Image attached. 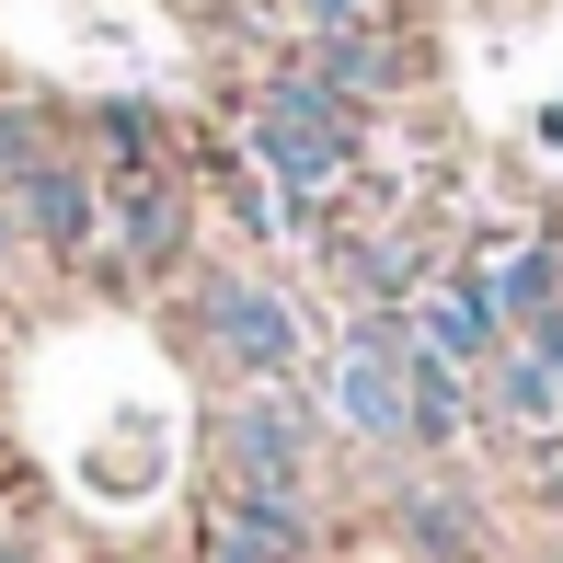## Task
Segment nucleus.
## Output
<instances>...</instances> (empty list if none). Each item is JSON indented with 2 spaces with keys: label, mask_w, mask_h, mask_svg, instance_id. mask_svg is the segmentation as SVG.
Returning a JSON list of instances; mask_svg holds the SVG:
<instances>
[{
  "label": "nucleus",
  "mask_w": 563,
  "mask_h": 563,
  "mask_svg": "<svg viewBox=\"0 0 563 563\" xmlns=\"http://www.w3.org/2000/svg\"><path fill=\"white\" fill-rule=\"evenodd\" d=\"M483 391H495V415L518 426V438H563V368L529 334H506L495 356H483Z\"/></svg>",
  "instance_id": "obj_10"
},
{
  "label": "nucleus",
  "mask_w": 563,
  "mask_h": 563,
  "mask_svg": "<svg viewBox=\"0 0 563 563\" xmlns=\"http://www.w3.org/2000/svg\"><path fill=\"white\" fill-rule=\"evenodd\" d=\"M402 518H415V541H426V552H460V518H449L438 495H415V506H402Z\"/></svg>",
  "instance_id": "obj_15"
},
{
  "label": "nucleus",
  "mask_w": 563,
  "mask_h": 563,
  "mask_svg": "<svg viewBox=\"0 0 563 563\" xmlns=\"http://www.w3.org/2000/svg\"><path fill=\"white\" fill-rule=\"evenodd\" d=\"M402 334H415L426 356H449V368H483V356L506 345V322H495V299H483L460 265H438L415 299H402Z\"/></svg>",
  "instance_id": "obj_7"
},
{
  "label": "nucleus",
  "mask_w": 563,
  "mask_h": 563,
  "mask_svg": "<svg viewBox=\"0 0 563 563\" xmlns=\"http://www.w3.org/2000/svg\"><path fill=\"white\" fill-rule=\"evenodd\" d=\"M208 438H219V483H242V495H299L311 483V402H288L276 379L219 402Z\"/></svg>",
  "instance_id": "obj_5"
},
{
  "label": "nucleus",
  "mask_w": 563,
  "mask_h": 563,
  "mask_svg": "<svg viewBox=\"0 0 563 563\" xmlns=\"http://www.w3.org/2000/svg\"><path fill=\"white\" fill-rule=\"evenodd\" d=\"M541 139H563V104H552V115H541Z\"/></svg>",
  "instance_id": "obj_17"
},
{
  "label": "nucleus",
  "mask_w": 563,
  "mask_h": 563,
  "mask_svg": "<svg viewBox=\"0 0 563 563\" xmlns=\"http://www.w3.org/2000/svg\"><path fill=\"white\" fill-rule=\"evenodd\" d=\"M196 334H208V356H230L242 379H288L299 356H311L299 299H276L265 276H208V288H196Z\"/></svg>",
  "instance_id": "obj_6"
},
{
  "label": "nucleus",
  "mask_w": 563,
  "mask_h": 563,
  "mask_svg": "<svg viewBox=\"0 0 563 563\" xmlns=\"http://www.w3.org/2000/svg\"><path fill=\"white\" fill-rule=\"evenodd\" d=\"M402 345H415V334H402ZM460 379H472V368H449V356L415 345V449H460V438H472V391H460Z\"/></svg>",
  "instance_id": "obj_13"
},
{
  "label": "nucleus",
  "mask_w": 563,
  "mask_h": 563,
  "mask_svg": "<svg viewBox=\"0 0 563 563\" xmlns=\"http://www.w3.org/2000/svg\"><path fill=\"white\" fill-rule=\"evenodd\" d=\"M299 35H345V23H379V0H288Z\"/></svg>",
  "instance_id": "obj_14"
},
{
  "label": "nucleus",
  "mask_w": 563,
  "mask_h": 563,
  "mask_svg": "<svg viewBox=\"0 0 563 563\" xmlns=\"http://www.w3.org/2000/svg\"><path fill=\"white\" fill-rule=\"evenodd\" d=\"M299 69H311V81H334L356 115L379 104V92L402 81V46H391V23H345V35H311L299 46Z\"/></svg>",
  "instance_id": "obj_11"
},
{
  "label": "nucleus",
  "mask_w": 563,
  "mask_h": 563,
  "mask_svg": "<svg viewBox=\"0 0 563 563\" xmlns=\"http://www.w3.org/2000/svg\"><path fill=\"white\" fill-rule=\"evenodd\" d=\"M0 196H12V219H23V253H46V265H92V253H104V173H92L81 150L46 139Z\"/></svg>",
  "instance_id": "obj_4"
},
{
  "label": "nucleus",
  "mask_w": 563,
  "mask_h": 563,
  "mask_svg": "<svg viewBox=\"0 0 563 563\" xmlns=\"http://www.w3.org/2000/svg\"><path fill=\"white\" fill-rule=\"evenodd\" d=\"M299 552H311V506L299 495H242V483H219L208 563H299Z\"/></svg>",
  "instance_id": "obj_8"
},
{
  "label": "nucleus",
  "mask_w": 563,
  "mask_h": 563,
  "mask_svg": "<svg viewBox=\"0 0 563 563\" xmlns=\"http://www.w3.org/2000/svg\"><path fill=\"white\" fill-rule=\"evenodd\" d=\"M23 265V219H12V196H0V276Z\"/></svg>",
  "instance_id": "obj_16"
},
{
  "label": "nucleus",
  "mask_w": 563,
  "mask_h": 563,
  "mask_svg": "<svg viewBox=\"0 0 563 563\" xmlns=\"http://www.w3.org/2000/svg\"><path fill=\"white\" fill-rule=\"evenodd\" d=\"M460 276H472V288L495 299V322L518 334L529 311H552V299H563V242H552V230H506V242H483Z\"/></svg>",
  "instance_id": "obj_9"
},
{
  "label": "nucleus",
  "mask_w": 563,
  "mask_h": 563,
  "mask_svg": "<svg viewBox=\"0 0 563 563\" xmlns=\"http://www.w3.org/2000/svg\"><path fill=\"white\" fill-rule=\"evenodd\" d=\"M322 402H334L345 438H368V449H415V345H402V311H356L345 334H334Z\"/></svg>",
  "instance_id": "obj_2"
},
{
  "label": "nucleus",
  "mask_w": 563,
  "mask_h": 563,
  "mask_svg": "<svg viewBox=\"0 0 563 563\" xmlns=\"http://www.w3.org/2000/svg\"><path fill=\"white\" fill-rule=\"evenodd\" d=\"M345 276H356V299H368V311H402V299L438 276V253L402 242V230H379V242H356V253H345Z\"/></svg>",
  "instance_id": "obj_12"
},
{
  "label": "nucleus",
  "mask_w": 563,
  "mask_h": 563,
  "mask_svg": "<svg viewBox=\"0 0 563 563\" xmlns=\"http://www.w3.org/2000/svg\"><path fill=\"white\" fill-rule=\"evenodd\" d=\"M185 253H196L185 173H104V253H92V265H115L126 288H162Z\"/></svg>",
  "instance_id": "obj_3"
},
{
  "label": "nucleus",
  "mask_w": 563,
  "mask_h": 563,
  "mask_svg": "<svg viewBox=\"0 0 563 563\" xmlns=\"http://www.w3.org/2000/svg\"><path fill=\"white\" fill-rule=\"evenodd\" d=\"M356 150H368V115H356L334 81H311L299 58L253 81V104H242V162L265 173V196L288 208V230L322 219V208L356 185Z\"/></svg>",
  "instance_id": "obj_1"
}]
</instances>
